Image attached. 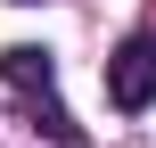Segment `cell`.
<instances>
[{"label":"cell","instance_id":"cell-1","mask_svg":"<svg viewBox=\"0 0 156 148\" xmlns=\"http://www.w3.org/2000/svg\"><path fill=\"white\" fill-rule=\"evenodd\" d=\"M0 82L41 115V132H58V140H82V124L58 107V66H49V49H33V41H16V49H0Z\"/></svg>","mask_w":156,"mask_h":148},{"label":"cell","instance_id":"cell-2","mask_svg":"<svg viewBox=\"0 0 156 148\" xmlns=\"http://www.w3.org/2000/svg\"><path fill=\"white\" fill-rule=\"evenodd\" d=\"M107 99H115L123 115L156 107V33H132V41L107 58Z\"/></svg>","mask_w":156,"mask_h":148},{"label":"cell","instance_id":"cell-3","mask_svg":"<svg viewBox=\"0 0 156 148\" xmlns=\"http://www.w3.org/2000/svg\"><path fill=\"white\" fill-rule=\"evenodd\" d=\"M16 8H33V0H16Z\"/></svg>","mask_w":156,"mask_h":148}]
</instances>
